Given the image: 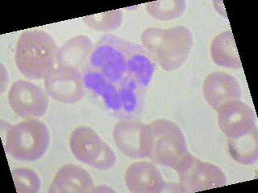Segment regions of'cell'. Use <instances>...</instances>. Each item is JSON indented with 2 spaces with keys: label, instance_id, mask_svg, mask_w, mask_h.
<instances>
[{
  "label": "cell",
  "instance_id": "3957f363",
  "mask_svg": "<svg viewBox=\"0 0 258 193\" xmlns=\"http://www.w3.org/2000/svg\"><path fill=\"white\" fill-rule=\"evenodd\" d=\"M58 50L54 39L47 32L26 31L16 45V66L28 79H45L56 66Z\"/></svg>",
  "mask_w": 258,
  "mask_h": 193
},
{
  "label": "cell",
  "instance_id": "4fadbf2b",
  "mask_svg": "<svg viewBox=\"0 0 258 193\" xmlns=\"http://www.w3.org/2000/svg\"><path fill=\"white\" fill-rule=\"evenodd\" d=\"M95 183L91 175L83 167L75 164H66L55 175L49 193H91Z\"/></svg>",
  "mask_w": 258,
  "mask_h": 193
},
{
  "label": "cell",
  "instance_id": "5b68a950",
  "mask_svg": "<svg viewBox=\"0 0 258 193\" xmlns=\"http://www.w3.org/2000/svg\"><path fill=\"white\" fill-rule=\"evenodd\" d=\"M149 124L152 146L149 159L155 164L175 168L188 152L183 132L175 123L167 119H157Z\"/></svg>",
  "mask_w": 258,
  "mask_h": 193
},
{
  "label": "cell",
  "instance_id": "9a60e30c",
  "mask_svg": "<svg viewBox=\"0 0 258 193\" xmlns=\"http://www.w3.org/2000/svg\"><path fill=\"white\" fill-rule=\"evenodd\" d=\"M92 40L87 36H77L59 48L57 66L75 68L83 72L94 49Z\"/></svg>",
  "mask_w": 258,
  "mask_h": 193
},
{
  "label": "cell",
  "instance_id": "52a82bcc",
  "mask_svg": "<svg viewBox=\"0 0 258 193\" xmlns=\"http://www.w3.org/2000/svg\"><path fill=\"white\" fill-rule=\"evenodd\" d=\"M113 139L119 151L129 158L145 159L150 155V124L133 119H123L115 125L113 130Z\"/></svg>",
  "mask_w": 258,
  "mask_h": 193
},
{
  "label": "cell",
  "instance_id": "e0dca14e",
  "mask_svg": "<svg viewBox=\"0 0 258 193\" xmlns=\"http://www.w3.org/2000/svg\"><path fill=\"white\" fill-rule=\"evenodd\" d=\"M228 151L234 160L243 165L256 163L258 159V133L256 127L246 135L228 139Z\"/></svg>",
  "mask_w": 258,
  "mask_h": 193
},
{
  "label": "cell",
  "instance_id": "7402d4cb",
  "mask_svg": "<svg viewBox=\"0 0 258 193\" xmlns=\"http://www.w3.org/2000/svg\"><path fill=\"white\" fill-rule=\"evenodd\" d=\"M93 192H115L113 189L110 188L107 186H99L98 187H95Z\"/></svg>",
  "mask_w": 258,
  "mask_h": 193
},
{
  "label": "cell",
  "instance_id": "2e32d148",
  "mask_svg": "<svg viewBox=\"0 0 258 193\" xmlns=\"http://www.w3.org/2000/svg\"><path fill=\"white\" fill-rule=\"evenodd\" d=\"M211 56L214 62L224 68H241L233 34L231 31L221 32L215 37L211 44Z\"/></svg>",
  "mask_w": 258,
  "mask_h": 193
},
{
  "label": "cell",
  "instance_id": "44dd1931",
  "mask_svg": "<svg viewBox=\"0 0 258 193\" xmlns=\"http://www.w3.org/2000/svg\"><path fill=\"white\" fill-rule=\"evenodd\" d=\"M116 162V156L112 149L106 143L103 151L101 153L99 158L93 164L92 167L98 170H109L114 167Z\"/></svg>",
  "mask_w": 258,
  "mask_h": 193
},
{
  "label": "cell",
  "instance_id": "7c38bea8",
  "mask_svg": "<svg viewBox=\"0 0 258 193\" xmlns=\"http://www.w3.org/2000/svg\"><path fill=\"white\" fill-rule=\"evenodd\" d=\"M204 98L214 110L230 101L240 100L241 89L240 84L233 76L224 72H213L204 80Z\"/></svg>",
  "mask_w": 258,
  "mask_h": 193
},
{
  "label": "cell",
  "instance_id": "5bb4252c",
  "mask_svg": "<svg viewBox=\"0 0 258 193\" xmlns=\"http://www.w3.org/2000/svg\"><path fill=\"white\" fill-rule=\"evenodd\" d=\"M106 143L91 127L75 128L70 139L71 152L78 160L92 167L103 151Z\"/></svg>",
  "mask_w": 258,
  "mask_h": 193
},
{
  "label": "cell",
  "instance_id": "9c48e42d",
  "mask_svg": "<svg viewBox=\"0 0 258 193\" xmlns=\"http://www.w3.org/2000/svg\"><path fill=\"white\" fill-rule=\"evenodd\" d=\"M44 86L52 99L64 104H75L85 94L82 72L68 67H56L44 79Z\"/></svg>",
  "mask_w": 258,
  "mask_h": 193
},
{
  "label": "cell",
  "instance_id": "8992f818",
  "mask_svg": "<svg viewBox=\"0 0 258 193\" xmlns=\"http://www.w3.org/2000/svg\"><path fill=\"white\" fill-rule=\"evenodd\" d=\"M174 170L177 171L180 187L183 192H197L227 184V177L221 168L213 163L200 160L189 152Z\"/></svg>",
  "mask_w": 258,
  "mask_h": 193
},
{
  "label": "cell",
  "instance_id": "30bf717a",
  "mask_svg": "<svg viewBox=\"0 0 258 193\" xmlns=\"http://www.w3.org/2000/svg\"><path fill=\"white\" fill-rule=\"evenodd\" d=\"M216 111L219 127L228 139L246 135L256 127L253 111L242 101H230Z\"/></svg>",
  "mask_w": 258,
  "mask_h": 193
},
{
  "label": "cell",
  "instance_id": "d6986e66",
  "mask_svg": "<svg viewBox=\"0 0 258 193\" xmlns=\"http://www.w3.org/2000/svg\"><path fill=\"white\" fill-rule=\"evenodd\" d=\"M123 12L120 9H118L85 16L83 20L93 30L108 32L119 28L123 22Z\"/></svg>",
  "mask_w": 258,
  "mask_h": 193
},
{
  "label": "cell",
  "instance_id": "7a4b0ae2",
  "mask_svg": "<svg viewBox=\"0 0 258 193\" xmlns=\"http://www.w3.org/2000/svg\"><path fill=\"white\" fill-rule=\"evenodd\" d=\"M143 48L155 62L167 72L177 70L185 62L191 51L193 35L187 27L149 28L141 37Z\"/></svg>",
  "mask_w": 258,
  "mask_h": 193
},
{
  "label": "cell",
  "instance_id": "8fae6325",
  "mask_svg": "<svg viewBox=\"0 0 258 193\" xmlns=\"http://www.w3.org/2000/svg\"><path fill=\"white\" fill-rule=\"evenodd\" d=\"M125 183L133 193H160L165 190V183L159 169L154 163L137 162L125 171Z\"/></svg>",
  "mask_w": 258,
  "mask_h": 193
},
{
  "label": "cell",
  "instance_id": "277c9868",
  "mask_svg": "<svg viewBox=\"0 0 258 193\" xmlns=\"http://www.w3.org/2000/svg\"><path fill=\"white\" fill-rule=\"evenodd\" d=\"M49 141L48 128L37 119L16 125L6 123L5 151L16 160L33 162L40 159L46 152Z\"/></svg>",
  "mask_w": 258,
  "mask_h": 193
},
{
  "label": "cell",
  "instance_id": "ffe728a7",
  "mask_svg": "<svg viewBox=\"0 0 258 193\" xmlns=\"http://www.w3.org/2000/svg\"><path fill=\"white\" fill-rule=\"evenodd\" d=\"M12 177L17 192L36 193L40 190V178L30 169H15L12 171Z\"/></svg>",
  "mask_w": 258,
  "mask_h": 193
},
{
  "label": "cell",
  "instance_id": "6da1fadb",
  "mask_svg": "<svg viewBox=\"0 0 258 193\" xmlns=\"http://www.w3.org/2000/svg\"><path fill=\"white\" fill-rule=\"evenodd\" d=\"M86 67L119 88L120 118L132 119L139 114L145 88L156 69L155 60L143 47L105 35L94 47Z\"/></svg>",
  "mask_w": 258,
  "mask_h": 193
},
{
  "label": "cell",
  "instance_id": "ba28073f",
  "mask_svg": "<svg viewBox=\"0 0 258 193\" xmlns=\"http://www.w3.org/2000/svg\"><path fill=\"white\" fill-rule=\"evenodd\" d=\"M8 102L20 118L33 119L44 116L48 108V94L38 85L27 80H17L11 87Z\"/></svg>",
  "mask_w": 258,
  "mask_h": 193
},
{
  "label": "cell",
  "instance_id": "ac0fdd59",
  "mask_svg": "<svg viewBox=\"0 0 258 193\" xmlns=\"http://www.w3.org/2000/svg\"><path fill=\"white\" fill-rule=\"evenodd\" d=\"M185 8L186 3L183 0H161L145 4L148 14L161 21L179 18L184 14Z\"/></svg>",
  "mask_w": 258,
  "mask_h": 193
}]
</instances>
